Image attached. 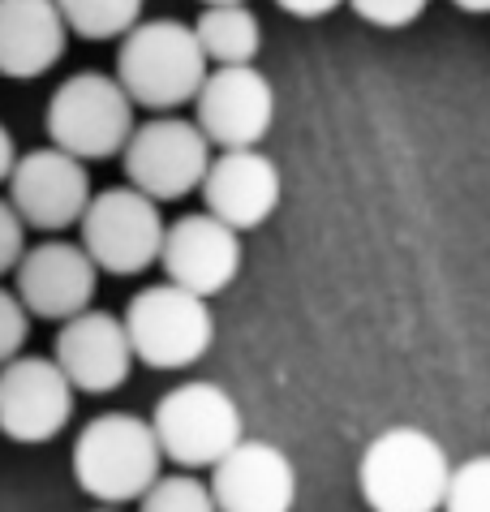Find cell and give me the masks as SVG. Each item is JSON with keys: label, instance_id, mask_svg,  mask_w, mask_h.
Returning <instances> with one entry per match:
<instances>
[{"label": "cell", "instance_id": "1", "mask_svg": "<svg viewBox=\"0 0 490 512\" xmlns=\"http://www.w3.org/2000/svg\"><path fill=\"white\" fill-rule=\"evenodd\" d=\"M452 461L422 426H387L357 461V491L370 512H439Z\"/></svg>", "mask_w": 490, "mask_h": 512}, {"label": "cell", "instance_id": "2", "mask_svg": "<svg viewBox=\"0 0 490 512\" xmlns=\"http://www.w3.org/2000/svg\"><path fill=\"white\" fill-rule=\"evenodd\" d=\"M207 74L211 65L198 48L194 26L177 18L138 22L117 48V82L134 99V108L177 112L181 104H194Z\"/></svg>", "mask_w": 490, "mask_h": 512}, {"label": "cell", "instance_id": "3", "mask_svg": "<svg viewBox=\"0 0 490 512\" xmlns=\"http://www.w3.org/2000/svg\"><path fill=\"white\" fill-rule=\"evenodd\" d=\"M164 474V452L151 431V418L99 414L82 426L74 444L78 487L99 500V508L138 504Z\"/></svg>", "mask_w": 490, "mask_h": 512}, {"label": "cell", "instance_id": "4", "mask_svg": "<svg viewBox=\"0 0 490 512\" xmlns=\"http://www.w3.org/2000/svg\"><path fill=\"white\" fill-rule=\"evenodd\" d=\"M151 431L160 439L164 461L194 469H215L245 439V422L237 401L220 383L185 379L168 388L151 409Z\"/></svg>", "mask_w": 490, "mask_h": 512}, {"label": "cell", "instance_id": "5", "mask_svg": "<svg viewBox=\"0 0 490 512\" xmlns=\"http://www.w3.org/2000/svg\"><path fill=\"white\" fill-rule=\"evenodd\" d=\"M121 323L134 362L151 371H190L194 362L207 358L215 340V315L207 297H194L168 280L129 297Z\"/></svg>", "mask_w": 490, "mask_h": 512}, {"label": "cell", "instance_id": "6", "mask_svg": "<svg viewBox=\"0 0 490 512\" xmlns=\"http://www.w3.org/2000/svg\"><path fill=\"white\" fill-rule=\"evenodd\" d=\"M129 134H134V99L125 95L117 74L82 69V74L65 78L48 99L52 147L69 151L82 164L121 155Z\"/></svg>", "mask_w": 490, "mask_h": 512}, {"label": "cell", "instance_id": "7", "mask_svg": "<svg viewBox=\"0 0 490 512\" xmlns=\"http://www.w3.org/2000/svg\"><path fill=\"white\" fill-rule=\"evenodd\" d=\"M78 229H82V250L91 254L99 272L138 276L160 263L168 224L155 198H147L134 186H112L91 198Z\"/></svg>", "mask_w": 490, "mask_h": 512}, {"label": "cell", "instance_id": "8", "mask_svg": "<svg viewBox=\"0 0 490 512\" xmlns=\"http://www.w3.org/2000/svg\"><path fill=\"white\" fill-rule=\"evenodd\" d=\"M121 164L134 190L155 198V203H177L203 186L211 168V142L194 121L160 112V117L134 125Z\"/></svg>", "mask_w": 490, "mask_h": 512}, {"label": "cell", "instance_id": "9", "mask_svg": "<svg viewBox=\"0 0 490 512\" xmlns=\"http://www.w3.org/2000/svg\"><path fill=\"white\" fill-rule=\"evenodd\" d=\"M194 125L211 147H258L276 125V87L258 65H215L194 95Z\"/></svg>", "mask_w": 490, "mask_h": 512}, {"label": "cell", "instance_id": "10", "mask_svg": "<svg viewBox=\"0 0 490 512\" xmlns=\"http://www.w3.org/2000/svg\"><path fill=\"white\" fill-rule=\"evenodd\" d=\"M91 173L61 147H35L18 155L9 173V203L35 233H65L91 207Z\"/></svg>", "mask_w": 490, "mask_h": 512}, {"label": "cell", "instance_id": "11", "mask_svg": "<svg viewBox=\"0 0 490 512\" xmlns=\"http://www.w3.org/2000/svg\"><path fill=\"white\" fill-rule=\"evenodd\" d=\"M74 383L52 358L18 353L0 366V435L13 444H52L74 418Z\"/></svg>", "mask_w": 490, "mask_h": 512}, {"label": "cell", "instance_id": "12", "mask_svg": "<svg viewBox=\"0 0 490 512\" xmlns=\"http://www.w3.org/2000/svg\"><path fill=\"white\" fill-rule=\"evenodd\" d=\"M95 289H99V267L82 250V241L48 237L39 246H26L22 263L13 267V293L22 297L31 319H52V323L74 319L82 310H91Z\"/></svg>", "mask_w": 490, "mask_h": 512}, {"label": "cell", "instance_id": "13", "mask_svg": "<svg viewBox=\"0 0 490 512\" xmlns=\"http://www.w3.org/2000/svg\"><path fill=\"white\" fill-rule=\"evenodd\" d=\"M241 259V233L228 229L224 220H215L211 211H190V216L172 220L160 250L168 284H177L194 297H207V302L237 280Z\"/></svg>", "mask_w": 490, "mask_h": 512}, {"label": "cell", "instance_id": "14", "mask_svg": "<svg viewBox=\"0 0 490 512\" xmlns=\"http://www.w3.org/2000/svg\"><path fill=\"white\" fill-rule=\"evenodd\" d=\"M52 362L74 383V392L86 396H108L125 388L129 371H134V349H129L125 323L112 310H82V315L65 319L52 345Z\"/></svg>", "mask_w": 490, "mask_h": 512}, {"label": "cell", "instance_id": "15", "mask_svg": "<svg viewBox=\"0 0 490 512\" xmlns=\"http://www.w3.org/2000/svg\"><path fill=\"white\" fill-rule=\"evenodd\" d=\"M198 190H203V203L215 220H224L237 233H250L276 216L284 181L271 155H263L258 147H245V151L211 155V168Z\"/></svg>", "mask_w": 490, "mask_h": 512}, {"label": "cell", "instance_id": "16", "mask_svg": "<svg viewBox=\"0 0 490 512\" xmlns=\"http://www.w3.org/2000/svg\"><path fill=\"white\" fill-rule=\"evenodd\" d=\"M211 495L220 512H293L297 469L288 452L267 439H241L228 457L211 469Z\"/></svg>", "mask_w": 490, "mask_h": 512}, {"label": "cell", "instance_id": "17", "mask_svg": "<svg viewBox=\"0 0 490 512\" xmlns=\"http://www.w3.org/2000/svg\"><path fill=\"white\" fill-rule=\"evenodd\" d=\"M69 26L56 0H0V78L35 82L61 65Z\"/></svg>", "mask_w": 490, "mask_h": 512}, {"label": "cell", "instance_id": "18", "mask_svg": "<svg viewBox=\"0 0 490 512\" xmlns=\"http://www.w3.org/2000/svg\"><path fill=\"white\" fill-rule=\"evenodd\" d=\"M198 48H203L207 65H254L258 48H263V26L245 5H207L194 22Z\"/></svg>", "mask_w": 490, "mask_h": 512}, {"label": "cell", "instance_id": "19", "mask_svg": "<svg viewBox=\"0 0 490 512\" xmlns=\"http://www.w3.org/2000/svg\"><path fill=\"white\" fill-rule=\"evenodd\" d=\"M147 0H56L69 35L104 44V39H125L142 22Z\"/></svg>", "mask_w": 490, "mask_h": 512}, {"label": "cell", "instance_id": "20", "mask_svg": "<svg viewBox=\"0 0 490 512\" xmlns=\"http://www.w3.org/2000/svg\"><path fill=\"white\" fill-rule=\"evenodd\" d=\"M138 512H220L215 508V495L203 478L194 474H160L155 487L138 500Z\"/></svg>", "mask_w": 490, "mask_h": 512}, {"label": "cell", "instance_id": "21", "mask_svg": "<svg viewBox=\"0 0 490 512\" xmlns=\"http://www.w3.org/2000/svg\"><path fill=\"white\" fill-rule=\"evenodd\" d=\"M439 512H490V457L452 465L448 495H443Z\"/></svg>", "mask_w": 490, "mask_h": 512}, {"label": "cell", "instance_id": "22", "mask_svg": "<svg viewBox=\"0 0 490 512\" xmlns=\"http://www.w3.org/2000/svg\"><path fill=\"white\" fill-rule=\"evenodd\" d=\"M26 336H31V310L22 306L18 293L0 284V366L26 349Z\"/></svg>", "mask_w": 490, "mask_h": 512}, {"label": "cell", "instance_id": "23", "mask_svg": "<svg viewBox=\"0 0 490 512\" xmlns=\"http://www.w3.org/2000/svg\"><path fill=\"white\" fill-rule=\"evenodd\" d=\"M353 13L379 31H400V26H413L426 13L430 0H349Z\"/></svg>", "mask_w": 490, "mask_h": 512}, {"label": "cell", "instance_id": "24", "mask_svg": "<svg viewBox=\"0 0 490 512\" xmlns=\"http://www.w3.org/2000/svg\"><path fill=\"white\" fill-rule=\"evenodd\" d=\"M22 254H26V224L18 211H13L9 198H0V280L13 276Z\"/></svg>", "mask_w": 490, "mask_h": 512}, {"label": "cell", "instance_id": "25", "mask_svg": "<svg viewBox=\"0 0 490 512\" xmlns=\"http://www.w3.org/2000/svg\"><path fill=\"white\" fill-rule=\"evenodd\" d=\"M276 5L284 13H293V18H327L340 5H349V0H276Z\"/></svg>", "mask_w": 490, "mask_h": 512}, {"label": "cell", "instance_id": "26", "mask_svg": "<svg viewBox=\"0 0 490 512\" xmlns=\"http://www.w3.org/2000/svg\"><path fill=\"white\" fill-rule=\"evenodd\" d=\"M13 164H18V142H13L9 125L0 121V186H9V173H13Z\"/></svg>", "mask_w": 490, "mask_h": 512}, {"label": "cell", "instance_id": "27", "mask_svg": "<svg viewBox=\"0 0 490 512\" xmlns=\"http://www.w3.org/2000/svg\"><path fill=\"white\" fill-rule=\"evenodd\" d=\"M452 5L465 13H490V0H452Z\"/></svg>", "mask_w": 490, "mask_h": 512}, {"label": "cell", "instance_id": "28", "mask_svg": "<svg viewBox=\"0 0 490 512\" xmlns=\"http://www.w3.org/2000/svg\"><path fill=\"white\" fill-rule=\"evenodd\" d=\"M203 5H245V0H203Z\"/></svg>", "mask_w": 490, "mask_h": 512}, {"label": "cell", "instance_id": "29", "mask_svg": "<svg viewBox=\"0 0 490 512\" xmlns=\"http://www.w3.org/2000/svg\"><path fill=\"white\" fill-rule=\"evenodd\" d=\"M95 512H121V508H95Z\"/></svg>", "mask_w": 490, "mask_h": 512}]
</instances>
